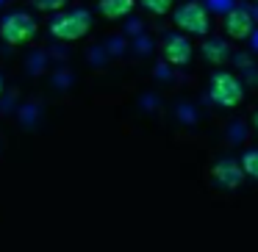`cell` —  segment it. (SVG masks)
<instances>
[{
  "mask_svg": "<svg viewBox=\"0 0 258 252\" xmlns=\"http://www.w3.org/2000/svg\"><path fill=\"white\" fill-rule=\"evenodd\" d=\"M244 95H247V86L233 69H217L208 80V97L219 108H239L244 103Z\"/></svg>",
  "mask_w": 258,
  "mask_h": 252,
  "instance_id": "obj_1",
  "label": "cell"
},
{
  "mask_svg": "<svg viewBox=\"0 0 258 252\" xmlns=\"http://www.w3.org/2000/svg\"><path fill=\"white\" fill-rule=\"evenodd\" d=\"M172 23L180 34L189 36H208L211 34V14L200 0H186L172 12Z\"/></svg>",
  "mask_w": 258,
  "mask_h": 252,
  "instance_id": "obj_2",
  "label": "cell"
},
{
  "mask_svg": "<svg viewBox=\"0 0 258 252\" xmlns=\"http://www.w3.org/2000/svg\"><path fill=\"white\" fill-rule=\"evenodd\" d=\"M89 28H92V14L86 9H73V12H61L53 17L50 36L58 42H78L89 34Z\"/></svg>",
  "mask_w": 258,
  "mask_h": 252,
  "instance_id": "obj_3",
  "label": "cell"
},
{
  "mask_svg": "<svg viewBox=\"0 0 258 252\" xmlns=\"http://www.w3.org/2000/svg\"><path fill=\"white\" fill-rule=\"evenodd\" d=\"M36 34H39V25H36V20L25 12H12V14L3 17V23H0V36H3V42L12 45V47L34 42Z\"/></svg>",
  "mask_w": 258,
  "mask_h": 252,
  "instance_id": "obj_4",
  "label": "cell"
},
{
  "mask_svg": "<svg viewBox=\"0 0 258 252\" xmlns=\"http://www.w3.org/2000/svg\"><path fill=\"white\" fill-rule=\"evenodd\" d=\"M191 56H195V47L183 34H167L161 39V61L167 67L183 69L191 64Z\"/></svg>",
  "mask_w": 258,
  "mask_h": 252,
  "instance_id": "obj_5",
  "label": "cell"
},
{
  "mask_svg": "<svg viewBox=\"0 0 258 252\" xmlns=\"http://www.w3.org/2000/svg\"><path fill=\"white\" fill-rule=\"evenodd\" d=\"M211 178H214V183L219 186V189H225V191H233V189H239L241 183H244V169H241V163L236 161V158H219L217 163L211 166Z\"/></svg>",
  "mask_w": 258,
  "mask_h": 252,
  "instance_id": "obj_6",
  "label": "cell"
},
{
  "mask_svg": "<svg viewBox=\"0 0 258 252\" xmlns=\"http://www.w3.org/2000/svg\"><path fill=\"white\" fill-rule=\"evenodd\" d=\"M255 31V20L250 14V6H236L230 14H225V34L233 42H244Z\"/></svg>",
  "mask_w": 258,
  "mask_h": 252,
  "instance_id": "obj_7",
  "label": "cell"
},
{
  "mask_svg": "<svg viewBox=\"0 0 258 252\" xmlns=\"http://www.w3.org/2000/svg\"><path fill=\"white\" fill-rule=\"evenodd\" d=\"M200 53H203V58H206L211 67H225V64L233 58L230 56L228 39H219V36H206L203 45H200Z\"/></svg>",
  "mask_w": 258,
  "mask_h": 252,
  "instance_id": "obj_8",
  "label": "cell"
},
{
  "mask_svg": "<svg viewBox=\"0 0 258 252\" xmlns=\"http://www.w3.org/2000/svg\"><path fill=\"white\" fill-rule=\"evenodd\" d=\"M136 0H97V9L100 14L108 20V23H117V20H125L131 12H134Z\"/></svg>",
  "mask_w": 258,
  "mask_h": 252,
  "instance_id": "obj_9",
  "label": "cell"
},
{
  "mask_svg": "<svg viewBox=\"0 0 258 252\" xmlns=\"http://www.w3.org/2000/svg\"><path fill=\"white\" fill-rule=\"evenodd\" d=\"M230 61L236 64V67H239V78L241 80H247V83H252V86H258V67H255V61H252L250 56H247V53H236L233 58H230Z\"/></svg>",
  "mask_w": 258,
  "mask_h": 252,
  "instance_id": "obj_10",
  "label": "cell"
},
{
  "mask_svg": "<svg viewBox=\"0 0 258 252\" xmlns=\"http://www.w3.org/2000/svg\"><path fill=\"white\" fill-rule=\"evenodd\" d=\"M239 163H241V169H244L247 178L258 180V147L255 150H244V155H241Z\"/></svg>",
  "mask_w": 258,
  "mask_h": 252,
  "instance_id": "obj_11",
  "label": "cell"
},
{
  "mask_svg": "<svg viewBox=\"0 0 258 252\" xmlns=\"http://www.w3.org/2000/svg\"><path fill=\"white\" fill-rule=\"evenodd\" d=\"M203 6L208 9V14H222L225 17V14H230L239 3H236V0H203Z\"/></svg>",
  "mask_w": 258,
  "mask_h": 252,
  "instance_id": "obj_12",
  "label": "cell"
},
{
  "mask_svg": "<svg viewBox=\"0 0 258 252\" xmlns=\"http://www.w3.org/2000/svg\"><path fill=\"white\" fill-rule=\"evenodd\" d=\"M139 3H142V9H145V12L156 14V17H164V14L172 9L175 0H139Z\"/></svg>",
  "mask_w": 258,
  "mask_h": 252,
  "instance_id": "obj_13",
  "label": "cell"
},
{
  "mask_svg": "<svg viewBox=\"0 0 258 252\" xmlns=\"http://www.w3.org/2000/svg\"><path fill=\"white\" fill-rule=\"evenodd\" d=\"M178 119H180L183 125H197V108L191 106V103L180 100V103H178Z\"/></svg>",
  "mask_w": 258,
  "mask_h": 252,
  "instance_id": "obj_14",
  "label": "cell"
},
{
  "mask_svg": "<svg viewBox=\"0 0 258 252\" xmlns=\"http://www.w3.org/2000/svg\"><path fill=\"white\" fill-rule=\"evenodd\" d=\"M247 130H250V125H244L241 119H236V122H230V128H228V139H233L236 144H241V141L247 139Z\"/></svg>",
  "mask_w": 258,
  "mask_h": 252,
  "instance_id": "obj_15",
  "label": "cell"
},
{
  "mask_svg": "<svg viewBox=\"0 0 258 252\" xmlns=\"http://www.w3.org/2000/svg\"><path fill=\"white\" fill-rule=\"evenodd\" d=\"M34 6L39 12H61L67 6V0H34Z\"/></svg>",
  "mask_w": 258,
  "mask_h": 252,
  "instance_id": "obj_16",
  "label": "cell"
},
{
  "mask_svg": "<svg viewBox=\"0 0 258 252\" xmlns=\"http://www.w3.org/2000/svg\"><path fill=\"white\" fill-rule=\"evenodd\" d=\"M247 42H250V50H252V56H258V25H255V31H252V36H250Z\"/></svg>",
  "mask_w": 258,
  "mask_h": 252,
  "instance_id": "obj_17",
  "label": "cell"
},
{
  "mask_svg": "<svg viewBox=\"0 0 258 252\" xmlns=\"http://www.w3.org/2000/svg\"><path fill=\"white\" fill-rule=\"evenodd\" d=\"M250 122H252V125H250V130H252V133L258 136V108H255V111L250 114Z\"/></svg>",
  "mask_w": 258,
  "mask_h": 252,
  "instance_id": "obj_18",
  "label": "cell"
},
{
  "mask_svg": "<svg viewBox=\"0 0 258 252\" xmlns=\"http://www.w3.org/2000/svg\"><path fill=\"white\" fill-rule=\"evenodd\" d=\"M250 14H252V20H258V6H250Z\"/></svg>",
  "mask_w": 258,
  "mask_h": 252,
  "instance_id": "obj_19",
  "label": "cell"
},
{
  "mask_svg": "<svg viewBox=\"0 0 258 252\" xmlns=\"http://www.w3.org/2000/svg\"><path fill=\"white\" fill-rule=\"evenodd\" d=\"M0 95H3V78H0Z\"/></svg>",
  "mask_w": 258,
  "mask_h": 252,
  "instance_id": "obj_20",
  "label": "cell"
},
{
  "mask_svg": "<svg viewBox=\"0 0 258 252\" xmlns=\"http://www.w3.org/2000/svg\"><path fill=\"white\" fill-rule=\"evenodd\" d=\"M200 3H203V0H200Z\"/></svg>",
  "mask_w": 258,
  "mask_h": 252,
  "instance_id": "obj_21",
  "label": "cell"
}]
</instances>
